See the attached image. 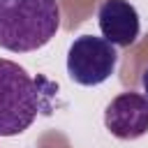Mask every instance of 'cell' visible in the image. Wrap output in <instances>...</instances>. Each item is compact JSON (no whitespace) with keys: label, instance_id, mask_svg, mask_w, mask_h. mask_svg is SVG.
Returning <instances> with one entry per match:
<instances>
[{"label":"cell","instance_id":"3","mask_svg":"<svg viewBox=\"0 0 148 148\" xmlns=\"http://www.w3.org/2000/svg\"><path fill=\"white\" fill-rule=\"evenodd\" d=\"M118 51L111 42L95 35L76 37L67 49V74L74 83L92 88L113 76Z\"/></svg>","mask_w":148,"mask_h":148},{"label":"cell","instance_id":"4","mask_svg":"<svg viewBox=\"0 0 148 148\" xmlns=\"http://www.w3.org/2000/svg\"><path fill=\"white\" fill-rule=\"evenodd\" d=\"M104 127L120 141L141 139L148 132V99L143 92H120L104 109Z\"/></svg>","mask_w":148,"mask_h":148},{"label":"cell","instance_id":"1","mask_svg":"<svg viewBox=\"0 0 148 148\" xmlns=\"http://www.w3.org/2000/svg\"><path fill=\"white\" fill-rule=\"evenodd\" d=\"M58 83L30 76L18 62L0 58V136L25 132L39 113H51Z\"/></svg>","mask_w":148,"mask_h":148},{"label":"cell","instance_id":"5","mask_svg":"<svg viewBox=\"0 0 148 148\" xmlns=\"http://www.w3.org/2000/svg\"><path fill=\"white\" fill-rule=\"evenodd\" d=\"M97 23L102 37L113 46H132L141 32L139 12L130 0H102L97 7Z\"/></svg>","mask_w":148,"mask_h":148},{"label":"cell","instance_id":"6","mask_svg":"<svg viewBox=\"0 0 148 148\" xmlns=\"http://www.w3.org/2000/svg\"><path fill=\"white\" fill-rule=\"evenodd\" d=\"M141 86H143V95H146V99H148V67H146L143 74H141Z\"/></svg>","mask_w":148,"mask_h":148},{"label":"cell","instance_id":"2","mask_svg":"<svg viewBox=\"0 0 148 148\" xmlns=\"http://www.w3.org/2000/svg\"><path fill=\"white\" fill-rule=\"evenodd\" d=\"M58 28V0H0V46L12 53L46 46Z\"/></svg>","mask_w":148,"mask_h":148}]
</instances>
